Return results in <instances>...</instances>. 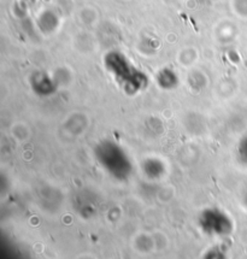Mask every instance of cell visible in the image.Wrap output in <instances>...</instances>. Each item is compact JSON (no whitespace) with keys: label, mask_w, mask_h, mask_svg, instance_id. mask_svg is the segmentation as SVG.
<instances>
[{"label":"cell","mask_w":247,"mask_h":259,"mask_svg":"<svg viewBox=\"0 0 247 259\" xmlns=\"http://www.w3.org/2000/svg\"><path fill=\"white\" fill-rule=\"evenodd\" d=\"M105 64L116 80L123 84L125 90L136 92L146 84V76L138 71L121 53H110L105 58Z\"/></svg>","instance_id":"obj_1"},{"label":"cell","mask_w":247,"mask_h":259,"mask_svg":"<svg viewBox=\"0 0 247 259\" xmlns=\"http://www.w3.org/2000/svg\"><path fill=\"white\" fill-rule=\"evenodd\" d=\"M159 78H166V82L160 84L161 87H173V86H175V83H176V76L173 71L163 70L160 72Z\"/></svg>","instance_id":"obj_2"},{"label":"cell","mask_w":247,"mask_h":259,"mask_svg":"<svg viewBox=\"0 0 247 259\" xmlns=\"http://www.w3.org/2000/svg\"><path fill=\"white\" fill-rule=\"evenodd\" d=\"M198 2H209V0H198Z\"/></svg>","instance_id":"obj_3"}]
</instances>
